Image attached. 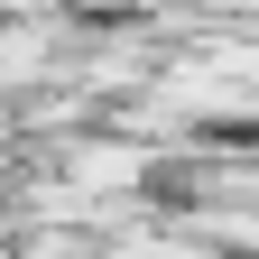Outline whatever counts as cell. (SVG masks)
Returning a JSON list of instances; mask_svg holds the SVG:
<instances>
[{"label": "cell", "instance_id": "1", "mask_svg": "<svg viewBox=\"0 0 259 259\" xmlns=\"http://www.w3.org/2000/svg\"><path fill=\"white\" fill-rule=\"evenodd\" d=\"M148 176H157V148L139 130H120V139H65V185H83L93 204L102 194H139Z\"/></svg>", "mask_w": 259, "mask_h": 259}]
</instances>
